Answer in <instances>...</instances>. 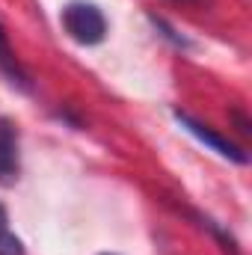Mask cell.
Listing matches in <instances>:
<instances>
[{"label": "cell", "instance_id": "3", "mask_svg": "<svg viewBox=\"0 0 252 255\" xmlns=\"http://www.w3.org/2000/svg\"><path fill=\"white\" fill-rule=\"evenodd\" d=\"M18 172V133L6 119H0V181Z\"/></svg>", "mask_w": 252, "mask_h": 255}, {"label": "cell", "instance_id": "4", "mask_svg": "<svg viewBox=\"0 0 252 255\" xmlns=\"http://www.w3.org/2000/svg\"><path fill=\"white\" fill-rule=\"evenodd\" d=\"M0 255H24L21 241H18L9 229H0Z\"/></svg>", "mask_w": 252, "mask_h": 255}, {"label": "cell", "instance_id": "2", "mask_svg": "<svg viewBox=\"0 0 252 255\" xmlns=\"http://www.w3.org/2000/svg\"><path fill=\"white\" fill-rule=\"evenodd\" d=\"M175 116H178V122H181V125L187 128V130L193 133V136H199L202 142H208V145H211V148H214L217 154H223V157H232V160H238V163H244V160H247V154H244V151H241L238 145H232L229 139L217 136L214 130H208L205 125H199L196 119H190V116H184V113H175Z\"/></svg>", "mask_w": 252, "mask_h": 255}, {"label": "cell", "instance_id": "1", "mask_svg": "<svg viewBox=\"0 0 252 255\" xmlns=\"http://www.w3.org/2000/svg\"><path fill=\"white\" fill-rule=\"evenodd\" d=\"M63 27L65 33L80 42V45H98L107 33V21L95 3H68L63 9Z\"/></svg>", "mask_w": 252, "mask_h": 255}, {"label": "cell", "instance_id": "6", "mask_svg": "<svg viewBox=\"0 0 252 255\" xmlns=\"http://www.w3.org/2000/svg\"><path fill=\"white\" fill-rule=\"evenodd\" d=\"M0 229H9V220H6V211H3V205H0Z\"/></svg>", "mask_w": 252, "mask_h": 255}, {"label": "cell", "instance_id": "5", "mask_svg": "<svg viewBox=\"0 0 252 255\" xmlns=\"http://www.w3.org/2000/svg\"><path fill=\"white\" fill-rule=\"evenodd\" d=\"M0 63H9V48H6V39H3V30H0Z\"/></svg>", "mask_w": 252, "mask_h": 255}]
</instances>
